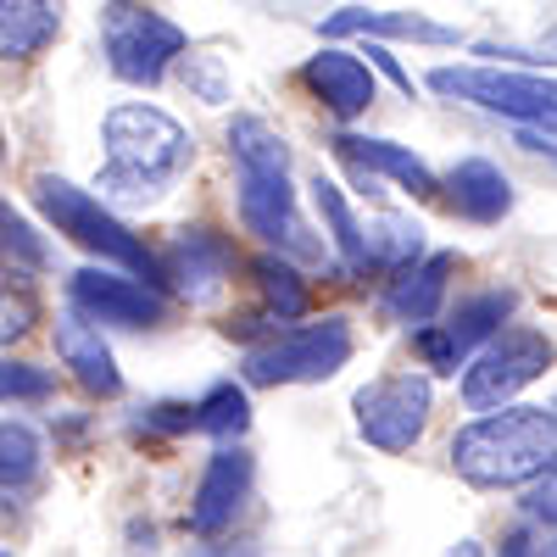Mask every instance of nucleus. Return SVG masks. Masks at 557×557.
Here are the masks:
<instances>
[{"label":"nucleus","instance_id":"obj_1","mask_svg":"<svg viewBox=\"0 0 557 557\" xmlns=\"http://www.w3.org/2000/svg\"><path fill=\"white\" fill-rule=\"evenodd\" d=\"M101 139H107L101 201H117V207H157L168 196V184L196 157L190 128L146 101L112 107L101 123Z\"/></svg>","mask_w":557,"mask_h":557},{"label":"nucleus","instance_id":"obj_2","mask_svg":"<svg viewBox=\"0 0 557 557\" xmlns=\"http://www.w3.org/2000/svg\"><path fill=\"white\" fill-rule=\"evenodd\" d=\"M451 469L480 485H535L541 474L557 469V418L552 407H502L491 418H474L451 435Z\"/></svg>","mask_w":557,"mask_h":557},{"label":"nucleus","instance_id":"obj_3","mask_svg":"<svg viewBox=\"0 0 557 557\" xmlns=\"http://www.w3.org/2000/svg\"><path fill=\"white\" fill-rule=\"evenodd\" d=\"M228 157L240 173V218L246 228L290 257H318V240L307 235V223L296 212V190H290V157L262 117H235L228 123Z\"/></svg>","mask_w":557,"mask_h":557},{"label":"nucleus","instance_id":"obj_4","mask_svg":"<svg viewBox=\"0 0 557 557\" xmlns=\"http://www.w3.org/2000/svg\"><path fill=\"white\" fill-rule=\"evenodd\" d=\"M34 201H39L45 218L57 223V235H67L73 246L96 251V257H107V262H117V268H128L139 285L162 290V278H168L162 257L146 251V240H134L128 228H123V218H117L101 196L78 190V184H67V178H57V173H39V178H34Z\"/></svg>","mask_w":557,"mask_h":557},{"label":"nucleus","instance_id":"obj_5","mask_svg":"<svg viewBox=\"0 0 557 557\" xmlns=\"http://www.w3.org/2000/svg\"><path fill=\"white\" fill-rule=\"evenodd\" d=\"M430 89L446 101H469L485 112H502L524 128L557 134V78L546 73H507V67H435Z\"/></svg>","mask_w":557,"mask_h":557},{"label":"nucleus","instance_id":"obj_6","mask_svg":"<svg viewBox=\"0 0 557 557\" xmlns=\"http://www.w3.org/2000/svg\"><path fill=\"white\" fill-rule=\"evenodd\" d=\"M351 362V330L346 318H323L307 330H290L257 351H246V380L251 385H312L330 380Z\"/></svg>","mask_w":557,"mask_h":557},{"label":"nucleus","instance_id":"obj_7","mask_svg":"<svg viewBox=\"0 0 557 557\" xmlns=\"http://www.w3.org/2000/svg\"><path fill=\"white\" fill-rule=\"evenodd\" d=\"M546 368H552V341L541 330H502L462 368V401L491 418L502 401H513L524 385H535Z\"/></svg>","mask_w":557,"mask_h":557},{"label":"nucleus","instance_id":"obj_8","mask_svg":"<svg viewBox=\"0 0 557 557\" xmlns=\"http://www.w3.org/2000/svg\"><path fill=\"white\" fill-rule=\"evenodd\" d=\"M430 407H435V385L424 374H385L351 396L362 441L380 451H412L418 435L430 430Z\"/></svg>","mask_w":557,"mask_h":557},{"label":"nucleus","instance_id":"obj_9","mask_svg":"<svg viewBox=\"0 0 557 557\" xmlns=\"http://www.w3.org/2000/svg\"><path fill=\"white\" fill-rule=\"evenodd\" d=\"M107 62L123 84H157L173 57H184V28L168 23L162 12H139V7H107Z\"/></svg>","mask_w":557,"mask_h":557},{"label":"nucleus","instance_id":"obj_10","mask_svg":"<svg viewBox=\"0 0 557 557\" xmlns=\"http://www.w3.org/2000/svg\"><path fill=\"white\" fill-rule=\"evenodd\" d=\"M67 296H73V312L96 318V323H123V330H151L168 312L162 290L139 285L134 273H107V268H78Z\"/></svg>","mask_w":557,"mask_h":557},{"label":"nucleus","instance_id":"obj_11","mask_svg":"<svg viewBox=\"0 0 557 557\" xmlns=\"http://www.w3.org/2000/svg\"><path fill=\"white\" fill-rule=\"evenodd\" d=\"M507 312H513V290H480V296H469L462 301L441 330H418V351L430 357V368H451L469 357V346H491L496 335H502V323H507Z\"/></svg>","mask_w":557,"mask_h":557},{"label":"nucleus","instance_id":"obj_12","mask_svg":"<svg viewBox=\"0 0 557 557\" xmlns=\"http://www.w3.org/2000/svg\"><path fill=\"white\" fill-rule=\"evenodd\" d=\"M246 496H251V457H246L240 446L212 451L207 474H201V485H196V502H190V530H196L201 541L223 535L228 524L240 519Z\"/></svg>","mask_w":557,"mask_h":557},{"label":"nucleus","instance_id":"obj_13","mask_svg":"<svg viewBox=\"0 0 557 557\" xmlns=\"http://www.w3.org/2000/svg\"><path fill=\"white\" fill-rule=\"evenodd\" d=\"M162 268L178 285L184 301H212L228 285V268H235V251H228L212 228H178L162 251Z\"/></svg>","mask_w":557,"mask_h":557},{"label":"nucleus","instance_id":"obj_14","mask_svg":"<svg viewBox=\"0 0 557 557\" xmlns=\"http://www.w3.org/2000/svg\"><path fill=\"white\" fill-rule=\"evenodd\" d=\"M301 84H307L341 123H351V117H362L368 107H374V73H368L362 57L341 51V45H323L318 57H307Z\"/></svg>","mask_w":557,"mask_h":557},{"label":"nucleus","instance_id":"obj_15","mask_svg":"<svg viewBox=\"0 0 557 557\" xmlns=\"http://www.w3.org/2000/svg\"><path fill=\"white\" fill-rule=\"evenodd\" d=\"M57 351H62V362L73 368V380H78L89 396H117V391H123L117 362H112L101 330H96L84 312H62V318H57Z\"/></svg>","mask_w":557,"mask_h":557},{"label":"nucleus","instance_id":"obj_16","mask_svg":"<svg viewBox=\"0 0 557 557\" xmlns=\"http://www.w3.org/2000/svg\"><path fill=\"white\" fill-rule=\"evenodd\" d=\"M446 190H451V207L474 223H502L513 212V184H507V173L485 157H462L446 173Z\"/></svg>","mask_w":557,"mask_h":557},{"label":"nucleus","instance_id":"obj_17","mask_svg":"<svg viewBox=\"0 0 557 557\" xmlns=\"http://www.w3.org/2000/svg\"><path fill=\"white\" fill-rule=\"evenodd\" d=\"M335 151H341V157H346L351 168H362V173H385V178L407 184L412 196H430V190H435V173H430V162L418 157L412 146H396V139L335 134Z\"/></svg>","mask_w":557,"mask_h":557},{"label":"nucleus","instance_id":"obj_18","mask_svg":"<svg viewBox=\"0 0 557 557\" xmlns=\"http://www.w3.org/2000/svg\"><path fill=\"white\" fill-rule=\"evenodd\" d=\"M451 273H457V257H451V251H435V257H424L418 268L396 273V285H391L385 307H391L401 323H430V318L441 312V301H446Z\"/></svg>","mask_w":557,"mask_h":557},{"label":"nucleus","instance_id":"obj_19","mask_svg":"<svg viewBox=\"0 0 557 557\" xmlns=\"http://www.w3.org/2000/svg\"><path fill=\"white\" fill-rule=\"evenodd\" d=\"M346 34L457 45V28H441V23H430V17H412V12H368V7H341L335 17H323V39H346Z\"/></svg>","mask_w":557,"mask_h":557},{"label":"nucleus","instance_id":"obj_20","mask_svg":"<svg viewBox=\"0 0 557 557\" xmlns=\"http://www.w3.org/2000/svg\"><path fill=\"white\" fill-rule=\"evenodd\" d=\"M312 201H318L323 223H330V240H335V251L346 257V268H351V273H362L368 262H374V246H368V228L357 223L351 201L341 196V184L318 173V178H312Z\"/></svg>","mask_w":557,"mask_h":557},{"label":"nucleus","instance_id":"obj_21","mask_svg":"<svg viewBox=\"0 0 557 557\" xmlns=\"http://www.w3.org/2000/svg\"><path fill=\"white\" fill-rule=\"evenodd\" d=\"M57 28H62V12L57 7H39V0H7V7H0V57L23 62Z\"/></svg>","mask_w":557,"mask_h":557},{"label":"nucleus","instance_id":"obj_22","mask_svg":"<svg viewBox=\"0 0 557 557\" xmlns=\"http://www.w3.org/2000/svg\"><path fill=\"white\" fill-rule=\"evenodd\" d=\"M257 285H262V296H268V307H273V318L278 323H290V318H301L307 312V290H301V278H296V268L285 262V257H257Z\"/></svg>","mask_w":557,"mask_h":557},{"label":"nucleus","instance_id":"obj_23","mask_svg":"<svg viewBox=\"0 0 557 557\" xmlns=\"http://www.w3.org/2000/svg\"><path fill=\"white\" fill-rule=\"evenodd\" d=\"M196 407H201V430H207V435H218V441L240 435V430L251 424V401H246V391H240L235 380L212 385V391H207Z\"/></svg>","mask_w":557,"mask_h":557},{"label":"nucleus","instance_id":"obj_24","mask_svg":"<svg viewBox=\"0 0 557 557\" xmlns=\"http://www.w3.org/2000/svg\"><path fill=\"white\" fill-rule=\"evenodd\" d=\"M368 246H374V262H391V268H418L412 257L424 251V228H418L412 218H380L368 223Z\"/></svg>","mask_w":557,"mask_h":557},{"label":"nucleus","instance_id":"obj_25","mask_svg":"<svg viewBox=\"0 0 557 557\" xmlns=\"http://www.w3.org/2000/svg\"><path fill=\"white\" fill-rule=\"evenodd\" d=\"M39 469V441L28 424H17V418H7V430H0V480H7V496L17 485H28Z\"/></svg>","mask_w":557,"mask_h":557},{"label":"nucleus","instance_id":"obj_26","mask_svg":"<svg viewBox=\"0 0 557 557\" xmlns=\"http://www.w3.org/2000/svg\"><path fill=\"white\" fill-rule=\"evenodd\" d=\"M184 84H190L207 107H223L228 101V78H223V62L218 57H184Z\"/></svg>","mask_w":557,"mask_h":557},{"label":"nucleus","instance_id":"obj_27","mask_svg":"<svg viewBox=\"0 0 557 557\" xmlns=\"http://www.w3.org/2000/svg\"><path fill=\"white\" fill-rule=\"evenodd\" d=\"M0 391H7V401H39L51 396V374H39L28 362H7L0 368Z\"/></svg>","mask_w":557,"mask_h":557},{"label":"nucleus","instance_id":"obj_28","mask_svg":"<svg viewBox=\"0 0 557 557\" xmlns=\"http://www.w3.org/2000/svg\"><path fill=\"white\" fill-rule=\"evenodd\" d=\"M524 519H535V524H557V469L541 474V480L524 491Z\"/></svg>","mask_w":557,"mask_h":557},{"label":"nucleus","instance_id":"obj_29","mask_svg":"<svg viewBox=\"0 0 557 557\" xmlns=\"http://www.w3.org/2000/svg\"><path fill=\"white\" fill-rule=\"evenodd\" d=\"M151 430H201V407H178V401H157L146 407Z\"/></svg>","mask_w":557,"mask_h":557},{"label":"nucleus","instance_id":"obj_30","mask_svg":"<svg viewBox=\"0 0 557 557\" xmlns=\"http://www.w3.org/2000/svg\"><path fill=\"white\" fill-rule=\"evenodd\" d=\"M0 223H7V251H17L23 262H34V268H39V262H45V251H39V240H34V228H28L12 207L0 212Z\"/></svg>","mask_w":557,"mask_h":557},{"label":"nucleus","instance_id":"obj_31","mask_svg":"<svg viewBox=\"0 0 557 557\" xmlns=\"http://www.w3.org/2000/svg\"><path fill=\"white\" fill-rule=\"evenodd\" d=\"M368 57H374V67H380V73H385V78H391V84L401 89L407 101L418 96V84H412V73H407V67H401V62H396V57L385 51V45H368Z\"/></svg>","mask_w":557,"mask_h":557},{"label":"nucleus","instance_id":"obj_32","mask_svg":"<svg viewBox=\"0 0 557 557\" xmlns=\"http://www.w3.org/2000/svg\"><path fill=\"white\" fill-rule=\"evenodd\" d=\"M485 57H524V62H541V67H557V28L546 34V39H535L530 51H491L485 45Z\"/></svg>","mask_w":557,"mask_h":557},{"label":"nucleus","instance_id":"obj_33","mask_svg":"<svg viewBox=\"0 0 557 557\" xmlns=\"http://www.w3.org/2000/svg\"><path fill=\"white\" fill-rule=\"evenodd\" d=\"M451 557H485V552H480V541H457V552H451Z\"/></svg>","mask_w":557,"mask_h":557},{"label":"nucleus","instance_id":"obj_34","mask_svg":"<svg viewBox=\"0 0 557 557\" xmlns=\"http://www.w3.org/2000/svg\"><path fill=\"white\" fill-rule=\"evenodd\" d=\"M507 557H524V535H507Z\"/></svg>","mask_w":557,"mask_h":557},{"label":"nucleus","instance_id":"obj_35","mask_svg":"<svg viewBox=\"0 0 557 557\" xmlns=\"http://www.w3.org/2000/svg\"><path fill=\"white\" fill-rule=\"evenodd\" d=\"M552 418H557V396H552Z\"/></svg>","mask_w":557,"mask_h":557},{"label":"nucleus","instance_id":"obj_36","mask_svg":"<svg viewBox=\"0 0 557 557\" xmlns=\"http://www.w3.org/2000/svg\"><path fill=\"white\" fill-rule=\"evenodd\" d=\"M546 557H557V546H552V552H546Z\"/></svg>","mask_w":557,"mask_h":557}]
</instances>
